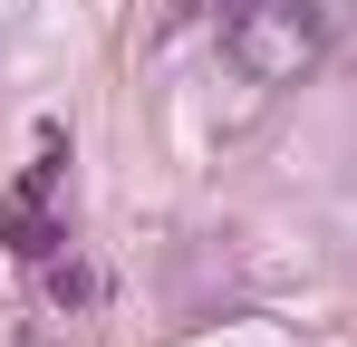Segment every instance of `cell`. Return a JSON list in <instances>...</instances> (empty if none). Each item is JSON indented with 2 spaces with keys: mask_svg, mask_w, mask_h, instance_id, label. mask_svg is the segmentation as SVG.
<instances>
[{
  "mask_svg": "<svg viewBox=\"0 0 357 347\" xmlns=\"http://www.w3.org/2000/svg\"><path fill=\"white\" fill-rule=\"evenodd\" d=\"M319 39H328V0H241L222 20V58L251 87H290L319 58Z\"/></svg>",
  "mask_w": 357,
  "mask_h": 347,
  "instance_id": "cell-1",
  "label": "cell"
},
{
  "mask_svg": "<svg viewBox=\"0 0 357 347\" xmlns=\"http://www.w3.org/2000/svg\"><path fill=\"white\" fill-rule=\"evenodd\" d=\"M59 183H68V145L39 135V164H29V183L10 193V251H20V261H59V241H68Z\"/></svg>",
  "mask_w": 357,
  "mask_h": 347,
  "instance_id": "cell-2",
  "label": "cell"
}]
</instances>
